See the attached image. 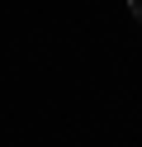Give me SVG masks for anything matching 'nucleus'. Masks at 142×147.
Wrapping results in <instances>:
<instances>
[{
  "label": "nucleus",
  "instance_id": "obj_1",
  "mask_svg": "<svg viewBox=\"0 0 142 147\" xmlns=\"http://www.w3.org/2000/svg\"><path fill=\"white\" fill-rule=\"evenodd\" d=\"M128 10H133V14H137V19H142V0H128Z\"/></svg>",
  "mask_w": 142,
  "mask_h": 147
}]
</instances>
